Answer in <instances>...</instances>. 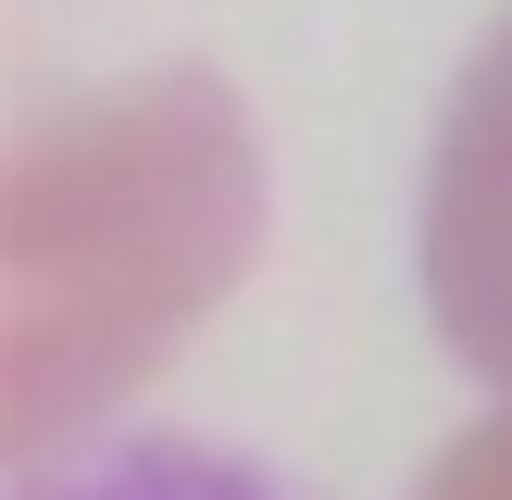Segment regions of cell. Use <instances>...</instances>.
<instances>
[{
    "label": "cell",
    "mask_w": 512,
    "mask_h": 500,
    "mask_svg": "<svg viewBox=\"0 0 512 500\" xmlns=\"http://www.w3.org/2000/svg\"><path fill=\"white\" fill-rule=\"evenodd\" d=\"M13 500H300L275 463L225 438H188V425H125V438H88L63 463L13 475Z\"/></svg>",
    "instance_id": "cell-3"
},
{
    "label": "cell",
    "mask_w": 512,
    "mask_h": 500,
    "mask_svg": "<svg viewBox=\"0 0 512 500\" xmlns=\"http://www.w3.org/2000/svg\"><path fill=\"white\" fill-rule=\"evenodd\" d=\"M263 250V138L213 63L38 100L0 175V413L13 475L100 438Z\"/></svg>",
    "instance_id": "cell-1"
},
{
    "label": "cell",
    "mask_w": 512,
    "mask_h": 500,
    "mask_svg": "<svg viewBox=\"0 0 512 500\" xmlns=\"http://www.w3.org/2000/svg\"><path fill=\"white\" fill-rule=\"evenodd\" d=\"M413 500H512V400H488V413L463 425V438L425 463V488Z\"/></svg>",
    "instance_id": "cell-4"
},
{
    "label": "cell",
    "mask_w": 512,
    "mask_h": 500,
    "mask_svg": "<svg viewBox=\"0 0 512 500\" xmlns=\"http://www.w3.org/2000/svg\"><path fill=\"white\" fill-rule=\"evenodd\" d=\"M413 275H425V313H438L450 363L488 375V400H512V0L438 100Z\"/></svg>",
    "instance_id": "cell-2"
}]
</instances>
